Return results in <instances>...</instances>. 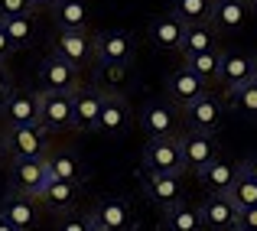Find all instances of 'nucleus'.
<instances>
[{
    "instance_id": "obj_1",
    "label": "nucleus",
    "mask_w": 257,
    "mask_h": 231,
    "mask_svg": "<svg viewBox=\"0 0 257 231\" xmlns=\"http://www.w3.org/2000/svg\"><path fill=\"white\" fill-rule=\"evenodd\" d=\"M4 147L10 160H30V156H49V131L43 124H17L4 131Z\"/></svg>"
},
{
    "instance_id": "obj_6",
    "label": "nucleus",
    "mask_w": 257,
    "mask_h": 231,
    "mask_svg": "<svg viewBox=\"0 0 257 231\" xmlns=\"http://www.w3.org/2000/svg\"><path fill=\"white\" fill-rule=\"evenodd\" d=\"M72 91H39V124L46 131H72Z\"/></svg>"
},
{
    "instance_id": "obj_4",
    "label": "nucleus",
    "mask_w": 257,
    "mask_h": 231,
    "mask_svg": "<svg viewBox=\"0 0 257 231\" xmlns=\"http://www.w3.org/2000/svg\"><path fill=\"white\" fill-rule=\"evenodd\" d=\"M52 179V169L46 156H30V160H10V182L17 192L39 195L43 186Z\"/></svg>"
},
{
    "instance_id": "obj_16",
    "label": "nucleus",
    "mask_w": 257,
    "mask_h": 231,
    "mask_svg": "<svg viewBox=\"0 0 257 231\" xmlns=\"http://www.w3.org/2000/svg\"><path fill=\"white\" fill-rule=\"evenodd\" d=\"M56 56H62L69 65H75V69H82L94 59V39L88 36L85 30H75V33H59L56 36Z\"/></svg>"
},
{
    "instance_id": "obj_39",
    "label": "nucleus",
    "mask_w": 257,
    "mask_h": 231,
    "mask_svg": "<svg viewBox=\"0 0 257 231\" xmlns=\"http://www.w3.org/2000/svg\"><path fill=\"white\" fill-rule=\"evenodd\" d=\"M52 4H56V0H30L33 13H36V10H52Z\"/></svg>"
},
{
    "instance_id": "obj_18",
    "label": "nucleus",
    "mask_w": 257,
    "mask_h": 231,
    "mask_svg": "<svg viewBox=\"0 0 257 231\" xmlns=\"http://www.w3.org/2000/svg\"><path fill=\"white\" fill-rule=\"evenodd\" d=\"M182 36H186V23H182L176 13H160L157 20H150L147 26V39H150L157 49H179Z\"/></svg>"
},
{
    "instance_id": "obj_28",
    "label": "nucleus",
    "mask_w": 257,
    "mask_h": 231,
    "mask_svg": "<svg viewBox=\"0 0 257 231\" xmlns=\"http://www.w3.org/2000/svg\"><path fill=\"white\" fill-rule=\"evenodd\" d=\"M0 23H4L7 36H10V43L17 46V49H30V46L36 43V36H39L33 13H30V17H10V20H0Z\"/></svg>"
},
{
    "instance_id": "obj_26",
    "label": "nucleus",
    "mask_w": 257,
    "mask_h": 231,
    "mask_svg": "<svg viewBox=\"0 0 257 231\" xmlns=\"http://www.w3.org/2000/svg\"><path fill=\"white\" fill-rule=\"evenodd\" d=\"M199 179H202V186H205L208 192L225 195L228 189L234 186V179H238V166H231V163H225V160L218 156L212 166H205V169L199 173Z\"/></svg>"
},
{
    "instance_id": "obj_21",
    "label": "nucleus",
    "mask_w": 257,
    "mask_h": 231,
    "mask_svg": "<svg viewBox=\"0 0 257 231\" xmlns=\"http://www.w3.org/2000/svg\"><path fill=\"white\" fill-rule=\"evenodd\" d=\"M247 13V0H212V13H208V23L215 26L218 33H234L244 26Z\"/></svg>"
},
{
    "instance_id": "obj_44",
    "label": "nucleus",
    "mask_w": 257,
    "mask_h": 231,
    "mask_svg": "<svg viewBox=\"0 0 257 231\" xmlns=\"http://www.w3.org/2000/svg\"><path fill=\"white\" fill-rule=\"evenodd\" d=\"M254 81H257V69H254Z\"/></svg>"
},
{
    "instance_id": "obj_5",
    "label": "nucleus",
    "mask_w": 257,
    "mask_h": 231,
    "mask_svg": "<svg viewBox=\"0 0 257 231\" xmlns=\"http://www.w3.org/2000/svg\"><path fill=\"white\" fill-rule=\"evenodd\" d=\"M0 118L7 127L39 124V94L10 85V91H4V98H0Z\"/></svg>"
},
{
    "instance_id": "obj_15",
    "label": "nucleus",
    "mask_w": 257,
    "mask_h": 231,
    "mask_svg": "<svg viewBox=\"0 0 257 231\" xmlns=\"http://www.w3.org/2000/svg\"><path fill=\"white\" fill-rule=\"evenodd\" d=\"M205 91H208V81H202L192 69H186V65H179V69L170 72V78H166V94H170V101H176L179 107L192 104V101L202 98Z\"/></svg>"
},
{
    "instance_id": "obj_13",
    "label": "nucleus",
    "mask_w": 257,
    "mask_h": 231,
    "mask_svg": "<svg viewBox=\"0 0 257 231\" xmlns=\"http://www.w3.org/2000/svg\"><path fill=\"white\" fill-rule=\"evenodd\" d=\"M0 215H4L10 225H17L20 231H33L36 221H39V199L10 189V195L0 202Z\"/></svg>"
},
{
    "instance_id": "obj_9",
    "label": "nucleus",
    "mask_w": 257,
    "mask_h": 231,
    "mask_svg": "<svg viewBox=\"0 0 257 231\" xmlns=\"http://www.w3.org/2000/svg\"><path fill=\"white\" fill-rule=\"evenodd\" d=\"M134 114H131V104L120 91H104V104H101V118H98V127L94 131L104 134V137H120L127 134Z\"/></svg>"
},
{
    "instance_id": "obj_30",
    "label": "nucleus",
    "mask_w": 257,
    "mask_h": 231,
    "mask_svg": "<svg viewBox=\"0 0 257 231\" xmlns=\"http://www.w3.org/2000/svg\"><path fill=\"white\" fill-rule=\"evenodd\" d=\"M170 13L182 20V23H205L208 13H212V0H173Z\"/></svg>"
},
{
    "instance_id": "obj_22",
    "label": "nucleus",
    "mask_w": 257,
    "mask_h": 231,
    "mask_svg": "<svg viewBox=\"0 0 257 231\" xmlns=\"http://www.w3.org/2000/svg\"><path fill=\"white\" fill-rule=\"evenodd\" d=\"M36 199H39V205L49 208V212H69V208L75 205V199H78V182L49 179Z\"/></svg>"
},
{
    "instance_id": "obj_37",
    "label": "nucleus",
    "mask_w": 257,
    "mask_h": 231,
    "mask_svg": "<svg viewBox=\"0 0 257 231\" xmlns=\"http://www.w3.org/2000/svg\"><path fill=\"white\" fill-rule=\"evenodd\" d=\"M238 225L257 228V205H254V208H244V212H238Z\"/></svg>"
},
{
    "instance_id": "obj_33",
    "label": "nucleus",
    "mask_w": 257,
    "mask_h": 231,
    "mask_svg": "<svg viewBox=\"0 0 257 231\" xmlns=\"http://www.w3.org/2000/svg\"><path fill=\"white\" fill-rule=\"evenodd\" d=\"M33 7L30 0H0V20H10V17H30Z\"/></svg>"
},
{
    "instance_id": "obj_40",
    "label": "nucleus",
    "mask_w": 257,
    "mask_h": 231,
    "mask_svg": "<svg viewBox=\"0 0 257 231\" xmlns=\"http://www.w3.org/2000/svg\"><path fill=\"white\" fill-rule=\"evenodd\" d=\"M0 231H20V228H17V225H10V221H7L4 215H0Z\"/></svg>"
},
{
    "instance_id": "obj_3",
    "label": "nucleus",
    "mask_w": 257,
    "mask_h": 231,
    "mask_svg": "<svg viewBox=\"0 0 257 231\" xmlns=\"http://www.w3.org/2000/svg\"><path fill=\"white\" fill-rule=\"evenodd\" d=\"M88 221H91V231H134V208L127 205V199H117V195H104L91 205L88 212Z\"/></svg>"
},
{
    "instance_id": "obj_32",
    "label": "nucleus",
    "mask_w": 257,
    "mask_h": 231,
    "mask_svg": "<svg viewBox=\"0 0 257 231\" xmlns=\"http://www.w3.org/2000/svg\"><path fill=\"white\" fill-rule=\"evenodd\" d=\"M228 101H231V107L238 114H244V118H257V81H247V85L228 91Z\"/></svg>"
},
{
    "instance_id": "obj_38",
    "label": "nucleus",
    "mask_w": 257,
    "mask_h": 231,
    "mask_svg": "<svg viewBox=\"0 0 257 231\" xmlns=\"http://www.w3.org/2000/svg\"><path fill=\"white\" fill-rule=\"evenodd\" d=\"M4 91H10V75H7L4 62H0V98H4Z\"/></svg>"
},
{
    "instance_id": "obj_35",
    "label": "nucleus",
    "mask_w": 257,
    "mask_h": 231,
    "mask_svg": "<svg viewBox=\"0 0 257 231\" xmlns=\"http://www.w3.org/2000/svg\"><path fill=\"white\" fill-rule=\"evenodd\" d=\"M13 52H17V46L10 43V36H7V30H4V23H0V62H7Z\"/></svg>"
},
{
    "instance_id": "obj_23",
    "label": "nucleus",
    "mask_w": 257,
    "mask_h": 231,
    "mask_svg": "<svg viewBox=\"0 0 257 231\" xmlns=\"http://www.w3.org/2000/svg\"><path fill=\"white\" fill-rule=\"evenodd\" d=\"M163 231H205L199 205H189V202L182 199V202H176V205L163 208Z\"/></svg>"
},
{
    "instance_id": "obj_34",
    "label": "nucleus",
    "mask_w": 257,
    "mask_h": 231,
    "mask_svg": "<svg viewBox=\"0 0 257 231\" xmlns=\"http://www.w3.org/2000/svg\"><path fill=\"white\" fill-rule=\"evenodd\" d=\"M59 231H91V221H88V215H85V218H78V215H69V218H62Z\"/></svg>"
},
{
    "instance_id": "obj_12",
    "label": "nucleus",
    "mask_w": 257,
    "mask_h": 231,
    "mask_svg": "<svg viewBox=\"0 0 257 231\" xmlns=\"http://www.w3.org/2000/svg\"><path fill=\"white\" fill-rule=\"evenodd\" d=\"M182 114H186L189 131H195V134H215L221 127V101L208 91L182 107Z\"/></svg>"
},
{
    "instance_id": "obj_20",
    "label": "nucleus",
    "mask_w": 257,
    "mask_h": 231,
    "mask_svg": "<svg viewBox=\"0 0 257 231\" xmlns=\"http://www.w3.org/2000/svg\"><path fill=\"white\" fill-rule=\"evenodd\" d=\"M140 127L147 137H176V107L166 101H150L140 111Z\"/></svg>"
},
{
    "instance_id": "obj_24",
    "label": "nucleus",
    "mask_w": 257,
    "mask_h": 231,
    "mask_svg": "<svg viewBox=\"0 0 257 231\" xmlns=\"http://www.w3.org/2000/svg\"><path fill=\"white\" fill-rule=\"evenodd\" d=\"M52 20L59 33H75L88 26V4L85 0H56L52 4Z\"/></svg>"
},
{
    "instance_id": "obj_2",
    "label": "nucleus",
    "mask_w": 257,
    "mask_h": 231,
    "mask_svg": "<svg viewBox=\"0 0 257 231\" xmlns=\"http://www.w3.org/2000/svg\"><path fill=\"white\" fill-rule=\"evenodd\" d=\"M182 144L179 137H150L144 147V173H170L182 176Z\"/></svg>"
},
{
    "instance_id": "obj_8",
    "label": "nucleus",
    "mask_w": 257,
    "mask_h": 231,
    "mask_svg": "<svg viewBox=\"0 0 257 231\" xmlns=\"http://www.w3.org/2000/svg\"><path fill=\"white\" fill-rule=\"evenodd\" d=\"M101 104H104V88H94V85L82 88L78 85L72 91V111H75L72 131H94L98 118H101Z\"/></svg>"
},
{
    "instance_id": "obj_41",
    "label": "nucleus",
    "mask_w": 257,
    "mask_h": 231,
    "mask_svg": "<svg viewBox=\"0 0 257 231\" xmlns=\"http://www.w3.org/2000/svg\"><path fill=\"white\" fill-rule=\"evenodd\" d=\"M4 156H7V147H4V137H0V163H4Z\"/></svg>"
},
{
    "instance_id": "obj_11",
    "label": "nucleus",
    "mask_w": 257,
    "mask_h": 231,
    "mask_svg": "<svg viewBox=\"0 0 257 231\" xmlns=\"http://www.w3.org/2000/svg\"><path fill=\"white\" fill-rule=\"evenodd\" d=\"M39 85H43V91H75L78 88V69L69 65L62 56L49 52L39 62Z\"/></svg>"
},
{
    "instance_id": "obj_29",
    "label": "nucleus",
    "mask_w": 257,
    "mask_h": 231,
    "mask_svg": "<svg viewBox=\"0 0 257 231\" xmlns=\"http://www.w3.org/2000/svg\"><path fill=\"white\" fill-rule=\"evenodd\" d=\"M186 69H192L202 81H218V69H221V52L218 49H208V52H195V56H186L182 59Z\"/></svg>"
},
{
    "instance_id": "obj_25",
    "label": "nucleus",
    "mask_w": 257,
    "mask_h": 231,
    "mask_svg": "<svg viewBox=\"0 0 257 231\" xmlns=\"http://www.w3.org/2000/svg\"><path fill=\"white\" fill-rule=\"evenodd\" d=\"M208 49H218V30L212 23H189L186 26V36H182V59L186 56H195V52H208Z\"/></svg>"
},
{
    "instance_id": "obj_19",
    "label": "nucleus",
    "mask_w": 257,
    "mask_h": 231,
    "mask_svg": "<svg viewBox=\"0 0 257 231\" xmlns=\"http://www.w3.org/2000/svg\"><path fill=\"white\" fill-rule=\"evenodd\" d=\"M144 192L150 202L170 208L176 202H182V179L170 173H144Z\"/></svg>"
},
{
    "instance_id": "obj_17",
    "label": "nucleus",
    "mask_w": 257,
    "mask_h": 231,
    "mask_svg": "<svg viewBox=\"0 0 257 231\" xmlns=\"http://www.w3.org/2000/svg\"><path fill=\"white\" fill-rule=\"evenodd\" d=\"M254 69H257V59L247 56V52H221V69H218V81L234 91V88L254 81Z\"/></svg>"
},
{
    "instance_id": "obj_36",
    "label": "nucleus",
    "mask_w": 257,
    "mask_h": 231,
    "mask_svg": "<svg viewBox=\"0 0 257 231\" xmlns=\"http://www.w3.org/2000/svg\"><path fill=\"white\" fill-rule=\"evenodd\" d=\"M238 173L251 176V179L257 182V153H254V156H247V160H241V163H238Z\"/></svg>"
},
{
    "instance_id": "obj_42",
    "label": "nucleus",
    "mask_w": 257,
    "mask_h": 231,
    "mask_svg": "<svg viewBox=\"0 0 257 231\" xmlns=\"http://www.w3.org/2000/svg\"><path fill=\"white\" fill-rule=\"evenodd\" d=\"M247 7H251V10L257 13V0H247Z\"/></svg>"
},
{
    "instance_id": "obj_43",
    "label": "nucleus",
    "mask_w": 257,
    "mask_h": 231,
    "mask_svg": "<svg viewBox=\"0 0 257 231\" xmlns=\"http://www.w3.org/2000/svg\"><path fill=\"white\" fill-rule=\"evenodd\" d=\"M234 231H257V228H244V225H238V228H234Z\"/></svg>"
},
{
    "instance_id": "obj_14",
    "label": "nucleus",
    "mask_w": 257,
    "mask_h": 231,
    "mask_svg": "<svg viewBox=\"0 0 257 231\" xmlns=\"http://www.w3.org/2000/svg\"><path fill=\"white\" fill-rule=\"evenodd\" d=\"M199 212H202V225L208 231H234L238 228V208H234V202L228 195L212 192L199 205Z\"/></svg>"
},
{
    "instance_id": "obj_10",
    "label": "nucleus",
    "mask_w": 257,
    "mask_h": 231,
    "mask_svg": "<svg viewBox=\"0 0 257 231\" xmlns=\"http://www.w3.org/2000/svg\"><path fill=\"white\" fill-rule=\"evenodd\" d=\"M179 144H182V163H186V169H192L195 176L218 160L215 134H195V131H189L186 137H179Z\"/></svg>"
},
{
    "instance_id": "obj_7",
    "label": "nucleus",
    "mask_w": 257,
    "mask_h": 231,
    "mask_svg": "<svg viewBox=\"0 0 257 231\" xmlns=\"http://www.w3.org/2000/svg\"><path fill=\"white\" fill-rule=\"evenodd\" d=\"M134 36L127 30H107L94 36V59L101 65H127L134 59Z\"/></svg>"
},
{
    "instance_id": "obj_31",
    "label": "nucleus",
    "mask_w": 257,
    "mask_h": 231,
    "mask_svg": "<svg viewBox=\"0 0 257 231\" xmlns=\"http://www.w3.org/2000/svg\"><path fill=\"white\" fill-rule=\"evenodd\" d=\"M228 199L234 202V208L238 212H244V208H254L257 205V182L251 179V176H244V173H238V179H234V186L228 189Z\"/></svg>"
},
{
    "instance_id": "obj_27",
    "label": "nucleus",
    "mask_w": 257,
    "mask_h": 231,
    "mask_svg": "<svg viewBox=\"0 0 257 231\" xmlns=\"http://www.w3.org/2000/svg\"><path fill=\"white\" fill-rule=\"evenodd\" d=\"M52 169V179H65V182H82L85 179V166L72 150H56L46 156Z\"/></svg>"
}]
</instances>
